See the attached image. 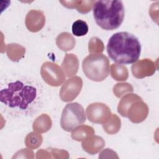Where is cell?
Returning a JSON list of instances; mask_svg holds the SVG:
<instances>
[{
  "label": "cell",
  "mask_w": 159,
  "mask_h": 159,
  "mask_svg": "<svg viewBox=\"0 0 159 159\" xmlns=\"http://www.w3.org/2000/svg\"><path fill=\"white\" fill-rule=\"evenodd\" d=\"M0 101L14 116L32 115L42 104V88L36 81L26 77L11 79L1 88Z\"/></svg>",
  "instance_id": "obj_1"
},
{
  "label": "cell",
  "mask_w": 159,
  "mask_h": 159,
  "mask_svg": "<svg viewBox=\"0 0 159 159\" xmlns=\"http://www.w3.org/2000/svg\"><path fill=\"white\" fill-rule=\"evenodd\" d=\"M106 49L113 61L119 65H128L135 63L139 58L141 45L134 35L127 32H119L110 37Z\"/></svg>",
  "instance_id": "obj_2"
},
{
  "label": "cell",
  "mask_w": 159,
  "mask_h": 159,
  "mask_svg": "<svg viewBox=\"0 0 159 159\" xmlns=\"http://www.w3.org/2000/svg\"><path fill=\"white\" fill-rule=\"evenodd\" d=\"M93 11L96 23L106 30L119 28L124 20L125 11L121 1H95Z\"/></svg>",
  "instance_id": "obj_3"
},
{
  "label": "cell",
  "mask_w": 159,
  "mask_h": 159,
  "mask_svg": "<svg viewBox=\"0 0 159 159\" xmlns=\"http://www.w3.org/2000/svg\"><path fill=\"white\" fill-rule=\"evenodd\" d=\"M82 69L89 80L97 82L102 81L109 75V61L104 54L91 53L83 60Z\"/></svg>",
  "instance_id": "obj_4"
},
{
  "label": "cell",
  "mask_w": 159,
  "mask_h": 159,
  "mask_svg": "<svg viewBox=\"0 0 159 159\" xmlns=\"http://www.w3.org/2000/svg\"><path fill=\"white\" fill-rule=\"evenodd\" d=\"M86 119L83 106L78 102L67 104L64 107L60 119L61 127L66 132L72 131Z\"/></svg>",
  "instance_id": "obj_5"
},
{
  "label": "cell",
  "mask_w": 159,
  "mask_h": 159,
  "mask_svg": "<svg viewBox=\"0 0 159 159\" xmlns=\"http://www.w3.org/2000/svg\"><path fill=\"white\" fill-rule=\"evenodd\" d=\"M40 74L44 81L52 86H58L65 80V76L61 67L52 62L43 63L41 66Z\"/></svg>",
  "instance_id": "obj_6"
},
{
  "label": "cell",
  "mask_w": 159,
  "mask_h": 159,
  "mask_svg": "<svg viewBox=\"0 0 159 159\" xmlns=\"http://www.w3.org/2000/svg\"><path fill=\"white\" fill-rule=\"evenodd\" d=\"M86 115L90 122L103 124L109 120L112 113L110 108L105 104L94 102L87 107Z\"/></svg>",
  "instance_id": "obj_7"
},
{
  "label": "cell",
  "mask_w": 159,
  "mask_h": 159,
  "mask_svg": "<svg viewBox=\"0 0 159 159\" xmlns=\"http://www.w3.org/2000/svg\"><path fill=\"white\" fill-rule=\"evenodd\" d=\"M83 86V80L79 76H74L67 80L60 91V98L63 102L74 100L80 94Z\"/></svg>",
  "instance_id": "obj_8"
},
{
  "label": "cell",
  "mask_w": 159,
  "mask_h": 159,
  "mask_svg": "<svg viewBox=\"0 0 159 159\" xmlns=\"http://www.w3.org/2000/svg\"><path fill=\"white\" fill-rule=\"evenodd\" d=\"M148 114V107L142 99L134 102L129 107L127 117L133 123H140L143 121Z\"/></svg>",
  "instance_id": "obj_9"
},
{
  "label": "cell",
  "mask_w": 159,
  "mask_h": 159,
  "mask_svg": "<svg viewBox=\"0 0 159 159\" xmlns=\"http://www.w3.org/2000/svg\"><path fill=\"white\" fill-rule=\"evenodd\" d=\"M133 76L136 78L142 79L153 75L155 71V65L150 59L145 58L135 61L131 66Z\"/></svg>",
  "instance_id": "obj_10"
},
{
  "label": "cell",
  "mask_w": 159,
  "mask_h": 159,
  "mask_svg": "<svg viewBox=\"0 0 159 159\" xmlns=\"http://www.w3.org/2000/svg\"><path fill=\"white\" fill-rule=\"evenodd\" d=\"M25 22L29 31L37 32L40 30L45 25V15L40 10H30L26 15Z\"/></svg>",
  "instance_id": "obj_11"
},
{
  "label": "cell",
  "mask_w": 159,
  "mask_h": 159,
  "mask_svg": "<svg viewBox=\"0 0 159 159\" xmlns=\"http://www.w3.org/2000/svg\"><path fill=\"white\" fill-rule=\"evenodd\" d=\"M105 145L103 139L97 135H90L82 142V148L87 153L94 155L99 152Z\"/></svg>",
  "instance_id": "obj_12"
},
{
  "label": "cell",
  "mask_w": 159,
  "mask_h": 159,
  "mask_svg": "<svg viewBox=\"0 0 159 159\" xmlns=\"http://www.w3.org/2000/svg\"><path fill=\"white\" fill-rule=\"evenodd\" d=\"M65 74L68 77L75 75L78 72L79 61L77 57L73 53L66 54L61 64Z\"/></svg>",
  "instance_id": "obj_13"
},
{
  "label": "cell",
  "mask_w": 159,
  "mask_h": 159,
  "mask_svg": "<svg viewBox=\"0 0 159 159\" xmlns=\"http://www.w3.org/2000/svg\"><path fill=\"white\" fill-rule=\"evenodd\" d=\"M56 43L59 48L67 52L71 50L75 46V39L68 32L60 34L56 39Z\"/></svg>",
  "instance_id": "obj_14"
},
{
  "label": "cell",
  "mask_w": 159,
  "mask_h": 159,
  "mask_svg": "<svg viewBox=\"0 0 159 159\" xmlns=\"http://www.w3.org/2000/svg\"><path fill=\"white\" fill-rule=\"evenodd\" d=\"M50 117L45 114H42L36 118L33 123V130L37 132L44 133L48 131L52 127Z\"/></svg>",
  "instance_id": "obj_15"
},
{
  "label": "cell",
  "mask_w": 159,
  "mask_h": 159,
  "mask_svg": "<svg viewBox=\"0 0 159 159\" xmlns=\"http://www.w3.org/2000/svg\"><path fill=\"white\" fill-rule=\"evenodd\" d=\"M142 99L136 94H127L120 101L117 106V112L123 117H127V112L130 106L135 101Z\"/></svg>",
  "instance_id": "obj_16"
},
{
  "label": "cell",
  "mask_w": 159,
  "mask_h": 159,
  "mask_svg": "<svg viewBox=\"0 0 159 159\" xmlns=\"http://www.w3.org/2000/svg\"><path fill=\"white\" fill-rule=\"evenodd\" d=\"M95 131L91 126L81 125L75 127L71 134V138L76 141L81 142L88 136L94 134Z\"/></svg>",
  "instance_id": "obj_17"
},
{
  "label": "cell",
  "mask_w": 159,
  "mask_h": 159,
  "mask_svg": "<svg viewBox=\"0 0 159 159\" xmlns=\"http://www.w3.org/2000/svg\"><path fill=\"white\" fill-rule=\"evenodd\" d=\"M25 48L17 43H9L7 46V55L14 61H18L24 57Z\"/></svg>",
  "instance_id": "obj_18"
},
{
  "label": "cell",
  "mask_w": 159,
  "mask_h": 159,
  "mask_svg": "<svg viewBox=\"0 0 159 159\" xmlns=\"http://www.w3.org/2000/svg\"><path fill=\"white\" fill-rule=\"evenodd\" d=\"M104 131L108 134L112 135L117 133L121 126V121L120 118L116 114L111 115L109 120L102 124Z\"/></svg>",
  "instance_id": "obj_19"
},
{
  "label": "cell",
  "mask_w": 159,
  "mask_h": 159,
  "mask_svg": "<svg viewBox=\"0 0 159 159\" xmlns=\"http://www.w3.org/2000/svg\"><path fill=\"white\" fill-rule=\"evenodd\" d=\"M110 70L111 76L116 81H125L128 78V71L124 65L112 64Z\"/></svg>",
  "instance_id": "obj_20"
},
{
  "label": "cell",
  "mask_w": 159,
  "mask_h": 159,
  "mask_svg": "<svg viewBox=\"0 0 159 159\" xmlns=\"http://www.w3.org/2000/svg\"><path fill=\"white\" fill-rule=\"evenodd\" d=\"M42 141L43 138L40 134L32 132L26 136L25 143L28 148L30 149H35L41 145Z\"/></svg>",
  "instance_id": "obj_21"
},
{
  "label": "cell",
  "mask_w": 159,
  "mask_h": 159,
  "mask_svg": "<svg viewBox=\"0 0 159 159\" xmlns=\"http://www.w3.org/2000/svg\"><path fill=\"white\" fill-rule=\"evenodd\" d=\"M71 30L74 35L77 37H82L88 33V25L85 21L78 19L73 23Z\"/></svg>",
  "instance_id": "obj_22"
},
{
  "label": "cell",
  "mask_w": 159,
  "mask_h": 159,
  "mask_svg": "<svg viewBox=\"0 0 159 159\" xmlns=\"http://www.w3.org/2000/svg\"><path fill=\"white\" fill-rule=\"evenodd\" d=\"M132 86L127 83H120L116 84L113 88V93L117 98H120L125 93L128 92H132Z\"/></svg>",
  "instance_id": "obj_23"
},
{
  "label": "cell",
  "mask_w": 159,
  "mask_h": 159,
  "mask_svg": "<svg viewBox=\"0 0 159 159\" xmlns=\"http://www.w3.org/2000/svg\"><path fill=\"white\" fill-rule=\"evenodd\" d=\"M104 48V44L102 42L98 39V37H93L90 39L88 44L89 52L93 53H101L103 52Z\"/></svg>",
  "instance_id": "obj_24"
},
{
  "label": "cell",
  "mask_w": 159,
  "mask_h": 159,
  "mask_svg": "<svg viewBox=\"0 0 159 159\" xmlns=\"http://www.w3.org/2000/svg\"><path fill=\"white\" fill-rule=\"evenodd\" d=\"M94 2L95 1H76L75 8L80 13H88L91 11Z\"/></svg>",
  "instance_id": "obj_25"
}]
</instances>
